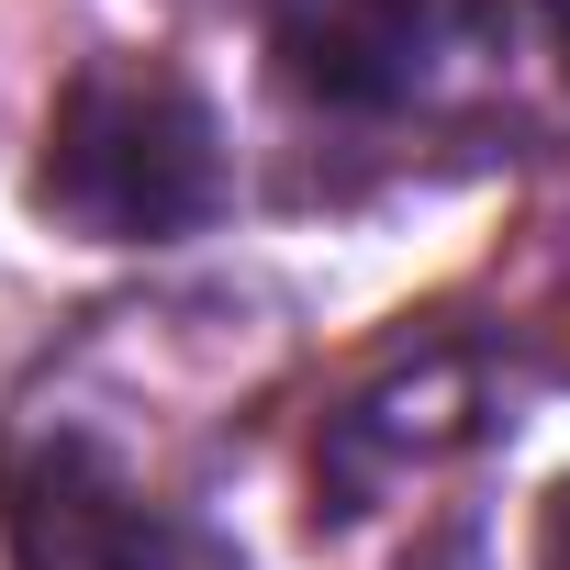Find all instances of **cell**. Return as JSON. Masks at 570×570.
Listing matches in <instances>:
<instances>
[{
    "label": "cell",
    "mask_w": 570,
    "mask_h": 570,
    "mask_svg": "<svg viewBox=\"0 0 570 570\" xmlns=\"http://www.w3.org/2000/svg\"><path fill=\"white\" fill-rule=\"evenodd\" d=\"M35 202L101 246H168L224 202V124L168 57H90L46 112Z\"/></svg>",
    "instance_id": "obj_1"
},
{
    "label": "cell",
    "mask_w": 570,
    "mask_h": 570,
    "mask_svg": "<svg viewBox=\"0 0 570 570\" xmlns=\"http://www.w3.org/2000/svg\"><path fill=\"white\" fill-rule=\"evenodd\" d=\"M12 548L23 570H246L213 525L146 503L90 436H46L12 459Z\"/></svg>",
    "instance_id": "obj_2"
},
{
    "label": "cell",
    "mask_w": 570,
    "mask_h": 570,
    "mask_svg": "<svg viewBox=\"0 0 570 570\" xmlns=\"http://www.w3.org/2000/svg\"><path fill=\"white\" fill-rule=\"evenodd\" d=\"M268 46L325 112H403L436 68V0H268Z\"/></svg>",
    "instance_id": "obj_3"
},
{
    "label": "cell",
    "mask_w": 570,
    "mask_h": 570,
    "mask_svg": "<svg viewBox=\"0 0 570 570\" xmlns=\"http://www.w3.org/2000/svg\"><path fill=\"white\" fill-rule=\"evenodd\" d=\"M537 570H570V481H559L548 514H537Z\"/></svg>",
    "instance_id": "obj_4"
}]
</instances>
